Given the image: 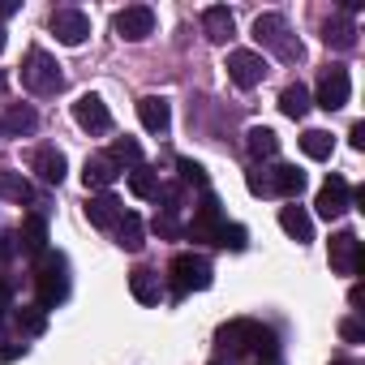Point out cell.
<instances>
[{
    "label": "cell",
    "mask_w": 365,
    "mask_h": 365,
    "mask_svg": "<svg viewBox=\"0 0 365 365\" xmlns=\"http://www.w3.org/2000/svg\"><path fill=\"white\" fill-rule=\"evenodd\" d=\"M138 120H142L146 133H168V125H172V108H168V99H159V95L138 99Z\"/></svg>",
    "instance_id": "2e32d148"
},
{
    "label": "cell",
    "mask_w": 365,
    "mask_h": 365,
    "mask_svg": "<svg viewBox=\"0 0 365 365\" xmlns=\"http://www.w3.org/2000/svg\"><path fill=\"white\" fill-rule=\"evenodd\" d=\"M48 26H52V35H56L65 48H78V43H86V35H91V18H86L82 9H56Z\"/></svg>",
    "instance_id": "8fae6325"
},
{
    "label": "cell",
    "mask_w": 365,
    "mask_h": 365,
    "mask_svg": "<svg viewBox=\"0 0 365 365\" xmlns=\"http://www.w3.org/2000/svg\"><path fill=\"white\" fill-rule=\"evenodd\" d=\"M0 198L5 202H31L35 198V190H31V180L22 176V172H9V168H0Z\"/></svg>",
    "instance_id": "d4e9b609"
},
{
    "label": "cell",
    "mask_w": 365,
    "mask_h": 365,
    "mask_svg": "<svg viewBox=\"0 0 365 365\" xmlns=\"http://www.w3.org/2000/svg\"><path fill=\"white\" fill-rule=\"evenodd\" d=\"M267 365H271V361H267Z\"/></svg>",
    "instance_id": "bcb514c9"
},
{
    "label": "cell",
    "mask_w": 365,
    "mask_h": 365,
    "mask_svg": "<svg viewBox=\"0 0 365 365\" xmlns=\"http://www.w3.org/2000/svg\"><path fill=\"white\" fill-rule=\"evenodd\" d=\"M228 220H224V211H220V198L215 194H202V202H198V211H194V220H190V237L194 241H220V228H224Z\"/></svg>",
    "instance_id": "9c48e42d"
},
{
    "label": "cell",
    "mask_w": 365,
    "mask_h": 365,
    "mask_svg": "<svg viewBox=\"0 0 365 365\" xmlns=\"http://www.w3.org/2000/svg\"><path fill=\"white\" fill-rule=\"evenodd\" d=\"M254 39H258L275 61H284V65H297V61L305 56V48H301V39L292 35V26H288L284 14H258V22H254Z\"/></svg>",
    "instance_id": "7a4b0ae2"
},
{
    "label": "cell",
    "mask_w": 365,
    "mask_h": 365,
    "mask_svg": "<svg viewBox=\"0 0 365 365\" xmlns=\"http://www.w3.org/2000/svg\"><path fill=\"white\" fill-rule=\"evenodd\" d=\"M116 245L120 250H129V254H138L146 241H142V220L133 215V211H125L120 215V224H116Z\"/></svg>",
    "instance_id": "83f0119b"
},
{
    "label": "cell",
    "mask_w": 365,
    "mask_h": 365,
    "mask_svg": "<svg viewBox=\"0 0 365 365\" xmlns=\"http://www.w3.org/2000/svg\"><path fill=\"white\" fill-rule=\"evenodd\" d=\"M348 142H352V150H365V120H356L348 129Z\"/></svg>",
    "instance_id": "f35d334b"
},
{
    "label": "cell",
    "mask_w": 365,
    "mask_h": 365,
    "mask_svg": "<svg viewBox=\"0 0 365 365\" xmlns=\"http://www.w3.org/2000/svg\"><path fill=\"white\" fill-rule=\"evenodd\" d=\"M309 103H314V99H309V91H305L301 82H292V86L279 91V112H284L288 120H301V116L309 112Z\"/></svg>",
    "instance_id": "4316f807"
},
{
    "label": "cell",
    "mask_w": 365,
    "mask_h": 365,
    "mask_svg": "<svg viewBox=\"0 0 365 365\" xmlns=\"http://www.w3.org/2000/svg\"><path fill=\"white\" fill-rule=\"evenodd\" d=\"M331 365H356V361H348V356H335V361H331Z\"/></svg>",
    "instance_id": "60d3db41"
},
{
    "label": "cell",
    "mask_w": 365,
    "mask_h": 365,
    "mask_svg": "<svg viewBox=\"0 0 365 365\" xmlns=\"http://www.w3.org/2000/svg\"><path fill=\"white\" fill-rule=\"evenodd\" d=\"M14 322L22 327V335H39V331L48 327V314H43L39 305H18V314H14Z\"/></svg>",
    "instance_id": "1f68e13d"
},
{
    "label": "cell",
    "mask_w": 365,
    "mask_h": 365,
    "mask_svg": "<svg viewBox=\"0 0 365 365\" xmlns=\"http://www.w3.org/2000/svg\"><path fill=\"white\" fill-rule=\"evenodd\" d=\"M327 258H331L335 275H361V267H365V250H361L356 232H335L327 245Z\"/></svg>",
    "instance_id": "52a82bcc"
},
{
    "label": "cell",
    "mask_w": 365,
    "mask_h": 365,
    "mask_svg": "<svg viewBox=\"0 0 365 365\" xmlns=\"http://www.w3.org/2000/svg\"><path fill=\"white\" fill-rule=\"evenodd\" d=\"M108 159H112L116 168H138V163H142V146H138L133 138H116L112 150H108Z\"/></svg>",
    "instance_id": "4dcf8cb0"
},
{
    "label": "cell",
    "mask_w": 365,
    "mask_h": 365,
    "mask_svg": "<svg viewBox=\"0 0 365 365\" xmlns=\"http://www.w3.org/2000/svg\"><path fill=\"white\" fill-rule=\"evenodd\" d=\"M245 185H250V194H258V198H267V194H271V185H267V172H262V168L245 176Z\"/></svg>",
    "instance_id": "8d00e7d4"
},
{
    "label": "cell",
    "mask_w": 365,
    "mask_h": 365,
    "mask_svg": "<svg viewBox=\"0 0 365 365\" xmlns=\"http://www.w3.org/2000/svg\"><path fill=\"white\" fill-rule=\"evenodd\" d=\"M168 275H172V297H190V292L211 288V262L202 254H176Z\"/></svg>",
    "instance_id": "5b68a950"
},
{
    "label": "cell",
    "mask_w": 365,
    "mask_h": 365,
    "mask_svg": "<svg viewBox=\"0 0 365 365\" xmlns=\"http://www.w3.org/2000/svg\"><path fill=\"white\" fill-rule=\"evenodd\" d=\"M267 185H271V194H279V198H297V194L305 190V172L292 168V163H279V168L267 172Z\"/></svg>",
    "instance_id": "ffe728a7"
},
{
    "label": "cell",
    "mask_w": 365,
    "mask_h": 365,
    "mask_svg": "<svg viewBox=\"0 0 365 365\" xmlns=\"http://www.w3.org/2000/svg\"><path fill=\"white\" fill-rule=\"evenodd\" d=\"M22 86H26L31 95H39V99H48V95H61V86H65V73H61L56 56H48L43 48H31V52H26V61H22Z\"/></svg>",
    "instance_id": "277c9868"
},
{
    "label": "cell",
    "mask_w": 365,
    "mask_h": 365,
    "mask_svg": "<svg viewBox=\"0 0 365 365\" xmlns=\"http://www.w3.org/2000/svg\"><path fill=\"white\" fill-rule=\"evenodd\" d=\"M31 168H35V176L43 180V185H61L65 172H69V163H65V155L56 146H39L35 159H31Z\"/></svg>",
    "instance_id": "9a60e30c"
},
{
    "label": "cell",
    "mask_w": 365,
    "mask_h": 365,
    "mask_svg": "<svg viewBox=\"0 0 365 365\" xmlns=\"http://www.w3.org/2000/svg\"><path fill=\"white\" fill-rule=\"evenodd\" d=\"M120 215H125V207H120L116 194H95V198L86 202V220H91L95 228H116Z\"/></svg>",
    "instance_id": "ac0fdd59"
},
{
    "label": "cell",
    "mask_w": 365,
    "mask_h": 365,
    "mask_svg": "<svg viewBox=\"0 0 365 365\" xmlns=\"http://www.w3.org/2000/svg\"><path fill=\"white\" fill-rule=\"evenodd\" d=\"M129 190H133V198H155L159 194V172L146 168V163L129 168Z\"/></svg>",
    "instance_id": "f1b7e54d"
},
{
    "label": "cell",
    "mask_w": 365,
    "mask_h": 365,
    "mask_svg": "<svg viewBox=\"0 0 365 365\" xmlns=\"http://www.w3.org/2000/svg\"><path fill=\"white\" fill-rule=\"evenodd\" d=\"M232 31H237V22H232V14H228L224 5L202 9V35H207L211 43H228V39H232Z\"/></svg>",
    "instance_id": "7402d4cb"
},
{
    "label": "cell",
    "mask_w": 365,
    "mask_h": 365,
    "mask_svg": "<svg viewBox=\"0 0 365 365\" xmlns=\"http://www.w3.org/2000/svg\"><path fill=\"white\" fill-rule=\"evenodd\" d=\"M215 245H224V250L241 254V250L250 245V232H245L241 224H224V228H220V241H215Z\"/></svg>",
    "instance_id": "836d02e7"
},
{
    "label": "cell",
    "mask_w": 365,
    "mask_h": 365,
    "mask_svg": "<svg viewBox=\"0 0 365 365\" xmlns=\"http://www.w3.org/2000/svg\"><path fill=\"white\" fill-rule=\"evenodd\" d=\"M73 120H78L86 133H108V129H112V112H108V103H103L99 95H82V99L73 103Z\"/></svg>",
    "instance_id": "4fadbf2b"
},
{
    "label": "cell",
    "mask_w": 365,
    "mask_h": 365,
    "mask_svg": "<svg viewBox=\"0 0 365 365\" xmlns=\"http://www.w3.org/2000/svg\"><path fill=\"white\" fill-rule=\"evenodd\" d=\"M348 95H352V78H348V69L344 65H331V69H322V78H318V91L309 95L318 108H327V112H339L344 103H348Z\"/></svg>",
    "instance_id": "8992f818"
},
{
    "label": "cell",
    "mask_w": 365,
    "mask_h": 365,
    "mask_svg": "<svg viewBox=\"0 0 365 365\" xmlns=\"http://www.w3.org/2000/svg\"><path fill=\"white\" fill-rule=\"evenodd\" d=\"M22 352H26V344H22V348H5V352H0V361H18Z\"/></svg>",
    "instance_id": "ab89813d"
},
{
    "label": "cell",
    "mask_w": 365,
    "mask_h": 365,
    "mask_svg": "<svg viewBox=\"0 0 365 365\" xmlns=\"http://www.w3.org/2000/svg\"><path fill=\"white\" fill-rule=\"evenodd\" d=\"M245 150H250L254 159H275V155H279V138H275V129L254 125V129L245 133Z\"/></svg>",
    "instance_id": "484cf974"
},
{
    "label": "cell",
    "mask_w": 365,
    "mask_h": 365,
    "mask_svg": "<svg viewBox=\"0 0 365 365\" xmlns=\"http://www.w3.org/2000/svg\"><path fill=\"white\" fill-rule=\"evenodd\" d=\"M18 250H22V254H35V258L48 250V220H43V215H26V220H22V228H18Z\"/></svg>",
    "instance_id": "44dd1931"
},
{
    "label": "cell",
    "mask_w": 365,
    "mask_h": 365,
    "mask_svg": "<svg viewBox=\"0 0 365 365\" xmlns=\"http://www.w3.org/2000/svg\"><path fill=\"white\" fill-rule=\"evenodd\" d=\"M35 292H39V309H43V314L56 309V305L69 297V267H65L61 254L43 250V254L35 258Z\"/></svg>",
    "instance_id": "3957f363"
},
{
    "label": "cell",
    "mask_w": 365,
    "mask_h": 365,
    "mask_svg": "<svg viewBox=\"0 0 365 365\" xmlns=\"http://www.w3.org/2000/svg\"><path fill=\"white\" fill-rule=\"evenodd\" d=\"M301 150H305L309 159H331L335 138H331L327 129H305V133H301Z\"/></svg>",
    "instance_id": "f546056e"
},
{
    "label": "cell",
    "mask_w": 365,
    "mask_h": 365,
    "mask_svg": "<svg viewBox=\"0 0 365 365\" xmlns=\"http://www.w3.org/2000/svg\"><path fill=\"white\" fill-rule=\"evenodd\" d=\"M155 232H159V237H180V224H176L172 215H155Z\"/></svg>",
    "instance_id": "74e56055"
},
{
    "label": "cell",
    "mask_w": 365,
    "mask_h": 365,
    "mask_svg": "<svg viewBox=\"0 0 365 365\" xmlns=\"http://www.w3.org/2000/svg\"><path fill=\"white\" fill-rule=\"evenodd\" d=\"M228 78L241 86V91H254L262 78H267V61L258 56V52H250V48H237V52H228Z\"/></svg>",
    "instance_id": "ba28073f"
},
{
    "label": "cell",
    "mask_w": 365,
    "mask_h": 365,
    "mask_svg": "<svg viewBox=\"0 0 365 365\" xmlns=\"http://www.w3.org/2000/svg\"><path fill=\"white\" fill-rule=\"evenodd\" d=\"M155 198H159L163 215H172V220H176V215H180V202H185V185H159V194H155Z\"/></svg>",
    "instance_id": "d6a6232c"
},
{
    "label": "cell",
    "mask_w": 365,
    "mask_h": 365,
    "mask_svg": "<svg viewBox=\"0 0 365 365\" xmlns=\"http://www.w3.org/2000/svg\"><path fill=\"white\" fill-rule=\"evenodd\" d=\"M348 202H352L348 180H344V176H331L327 185L318 190V198H314V211H318L322 220H339V215L348 211Z\"/></svg>",
    "instance_id": "7c38bea8"
},
{
    "label": "cell",
    "mask_w": 365,
    "mask_h": 365,
    "mask_svg": "<svg viewBox=\"0 0 365 365\" xmlns=\"http://www.w3.org/2000/svg\"><path fill=\"white\" fill-rule=\"evenodd\" d=\"M339 335H344L348 344H365V327H361L356 318H344V322H339Z\"/></svg>",
    "instance_id": "d590c367"
},
{
    "label": "cell",
    "mask_w": 365,
    "mask_h": 365,
    "mask_svg": "<svg viewBox=\"0 0 365 365\" xmlns=\"http://www.w3.org/2000/svg\"><path fill=\"white\" fill-rule=\"evenodd\" d=\"M211 365H228V361H211Z\"/></svg>",
    "instance_id": "f6af8a7d"
},
{
    "label": "cell",
    "mask_w": 365,
    "mask_h": 365,
    "mask_svg": "<svg viewBox=\"0 0 365 365\" xmlns=\"http://www.w3.org/2000/svg\"><path fill=\"white\" fill-rule=\"evenodd\" d=\"M129 292H133L138 305H159L163 284H159V275H155L150 267H133V271H129Z\"/></svg>",
    "instance_id": "d6986e66"
},
{
    "label": "cell",
    "mask_w": 365,
    "mask_h": 365,
    "mask_svg": "<svg viewBox=\"0 0 365 365\" xmlns=\"http://www.w3.org/2000/svg\"><path fill=\"white\" fill-rule=\"evenodd\" d=\"M9 250H14V245H9V241H0V258H5V254H9Z\"/></svg>",
    "instance_id": "7bdbcfd3"
},
{
    "label": "cell",
    "mask_w": 365,
    "mask_h": 365,
    "mask_svg": "<svg viewBox=\"0 0 365 365\" xmlns=\"http://www.w3.org/2000/svg\"><path fill=\"white\" fill-rule=\"evenodd\" d=\"M322 43L335 48V52H352V48H356V26H352L348 18H327V26H322Z\"/></svg>",
    "instance_id": "603a6c76"
},
{
    "label": "cell",
    "mask_w": 365,
    "mask_h": 365,
    "mask_svg": "<svg viewBox=\"0 0 365 365\" xmlns=\"http://www.w3.org/2000/svg\"><path fill=\"white\" fill-rule=\"evenodd\" d=\"M116 176H120V168H116L108 155H91V159L82 163V185H86V190H103V194H108V185H112Z\"/></svg>",
    "instance_id": "e0dca14e"
},
{
    "label": "cell",
    "mask_w": 365,
    "mask_h": 365,
    "mask_svg": "<svg viewBox=\"0 0 365 365\" xmlns=\"http://www.w3.org/2000/svg\"><path fill=\"white\" fill-rule=\"evenodd\" d=\"M176 172H180V185H202V190H207V168H202V163L176 159Z\"/></svg>",
    "instance_id": "e575fe53"
},
{
    "label": "cell",
    "mask_w": 365,
    "mask_h": 365,
    "mask_svg": "<svg viewBox=\"0 0 365 365\" xmlns=\"http://www.w3.org/2000/svg\"><path fill=\"white\" fill-rule=\"evenodd\" d=\"M5 43H9V39H5V26H0V52H5Z\"/></svg>",
    "instance_id": "ee69618b"
},
{
    "label": "cell",
    "mask_w": 365,
    "mask_h": 365,
    "mask_svg": "<svg viewBox=\"0 0 365 365\" xmlns=\"http://www.w3.org/2000/svg\"><path fill=\"white\" fill-rule=\"evenodd\" d=\"M116 35L129 43H142L146 35H155V9L150 5H125L116 14Z\"/></svg>",
    "instance_id": "30bf717a"
},
{
    "label": "cell",
    "mask_w": 365,
    "mask_h": 365,
    "mask_svg": "<svg viewBox=\"0 0 365 365\" xmlns=\"http://www.w3.org/2000/svg\"><path fill=\"white\" fill-rule=\"evenodd\" d=\"M35 129H39V112L31 103H9L0 116V138H26Z\"/></svg>",
    "instance_id": "5bb4252c"
},
{
    "label": "cell",
    "mask_w": 365,
    "mask_h": 365,
    "mask_svg": "<svg viewBox=\"0 0 365 365\" xmlns=\"http://www.w3.org/2000/svg\"><path fill=\"white\" fill-rule=\"evenodd\" d=\"M5 86H9V78H5V69H0V95H5Z\"/></svg>",
    "instance_id": "b9f144b4"
},
{
    "label": "cell",
    "mask_w": 365,
    "mask_h": 365,
    "mask_svg": "<svg viewBox=\"0 0 365 365\" xmlns=\"http://www.w3.org/2000/svg\"><path fill=\"white\" fill-rule=\"evenodd\" d=\"M215 339H220V348H228L232 356H271V352H275V335H271L262 322H254V318H232V322H224Z\"/></svg>",
    "instance_id": "6da1fadb"
},
{
    "label": "cell",
    "mask_w": 365,
    "mask_h": 365,
    "mask_svg": "<svg viewBox=\"0 0 365 365\" xmlns=\"http://www.w3.org/2000/svg\"><path fill=\"white\" fill-rule=\"evenodd\" d=\"M279 228L297 241V245H305V241H314V220L301 211V207H279Z\"/></svg>",
    "instance_id": "cb8c5ba5"
}]
</instances>
